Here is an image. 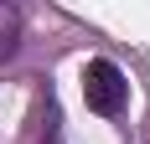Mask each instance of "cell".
<instances>
[{
    "instance_id": "cell-1",
    "label": "cell",
    "mask_w": 150,
    "mask_h": 144,
    "mask_svg": "<svg viewBox=\"0 0 150 144\" xmlns=\"http://www.w3.org/2000/svg\"><path fill=\"white\" fill-rule=\"evenodd\" d=\"M83 103H88L93 113H104V118H119L124 113L129 82H124V72L114 67L109 57H93L88 67H83Z\"/></svg>"
},
{
    "instance_id": "cell-2",
    "label": "cell",
    "mask_w": 150,
    "mask_h": 144,
    "mask_svg": "<svg viewBox=\"0 0 150 144\" xmlns=\"http://www.w3.org/2000/svg\"><path fill=\"white\" fill-rule=\"evenodd\" d=\"M21 52V10L0 0V62H11Z\"/></svg>"
},
{
    "instance_id": "cell-3",
    "label": "cell",
    "mask_w": 150,
    "mask_h": 144,
    "mask_svg": "<svg viewBox=\"0 0 150 144\" xmlns=\"http://www.w3.org/2000/svg\"><path fill=\"white\" fill-rule=\"evenodd\" d=\"M47 144H57V129H52V134H47Z\"/></svg>"
}]
</instances>
